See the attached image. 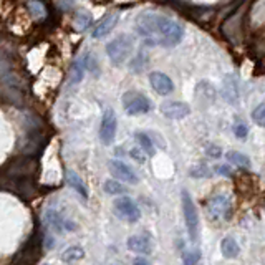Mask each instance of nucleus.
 I'll return each instance as SVG.
<instances>
[{"mask_svg": "<svg viewBox=\"0 0 265 265\" xmlns=\"http://www.w3.org/2000/svg\"><path fill=\"white\" fill-rule=\"evenodd\" d=\"M126 245L131 252L135 253H141V255H149V253L153 252V242L149 237L143 235V234H135L128 237V242H126Z\"/></svg>", "mask_w": 265, "mask_h": 265, "instance_id": "nucleus-11", "label": "nucleus"}, {"mask_svg": "<svg viewBox=\"0 0 265 265\" xmlns=\"http://www.w3.org/2000/svg\"><path fill=\"white\" fill-rule=\"evenodd\" d=\"M207 214L209 217L214 220H227L230 219L232 206L227 196L224 194H215L207 201Z\"/></svg>", "mask_w": 265, "mask_h": 265, "instance_id": "nucleus-5", "label": "nucleus"}, {"mask_svg": "<svg viewBox=\"0 0 265 265\" xmlns=\"http://www.w3.org/2000/svg\"><path fill=\"white\" fill-rule=\"evenodd\" d=\"M149 83H151L153 90L163 96H168L174 91L173 80H171L166 73H161V71H153V73L149 75Z\"/></svg>", "mask_w": 265, "mask_h": 265, "instance_id": "nucleus-10", "label": "nucleus"}, {"mask_svg": "<svg viewBox=\"0 0 265 265\" xmlns=\"http://www.w3.org/2000/svg\"><path fill=\"white\" fill-rule=\"evenodd\" d=\"M159 109L169 119H182L191 114V106L182 101H164Z\"/></svg>", "mask_w": 265, "mask_h": 265, "instance_id": "nucleus-9", "label": "nucleus"}, {"mask_svg": "<svg viewBox=\"0 0 265 265\" xmlns=\"http://www.w3.org/2000/svg\"><path fill=\"white\" fill-rule=\"evenodd\" d=\"M116 128H118V119L111 108H106L103 113L101 124H99V140L104 146H109L114 141Z\"/></svg>", "mask_w": 265, "mask_h": 265, "instance_id": "nucleus-7", "label": "nucleus"}, {"mask_svg": "<svg viewBox=\"0 0 265 265\" xmlns=\"http://www.w3.org/2000/svg\"><path fill=\"white\" fill-rule=\"evenodd\" d=\"M85 63H83V58H78L73 65V70H71V81L73 83H80L83 80V75H85Z\"/></svg>", "mask_w": 265, "mask_h": 265, "instance_id": "nucleus-21", "label": "nucleus"}, {"mask_svg": "<svg viewBox=\"0 0 265 265\" xmlns=\"http://www.w3.org/2000/svg\"><path fill=\"white\" fill-rule=\"evenodd\" d=\"M66 182H68V186L71 187V189L78 192L83 199H88V189L78 174L73 173V171H68V173H66Z\"/></svg>", "mask_w": 265, "mask_h": 265, "instance_id": "nucleus-15", "label": "nucleus"}, {"mask_svg": "<svg viewBox=\"0 0 265 265\" xmlns=\"http://www.w3.org/2000/svg\"><path fill=\"white\" fill-rule=\"evenodd\" d=\"M123 108L129 116L146 114L151 111V101L140 91H126L123 95Z\"/></svg>", "mask_w": 265, "mask_h": 265, "instance_id": "nucleus-4", "label": "nucleus"}, {"mask_svg": "<svg viewBox=\"0 0 265 265\" xmlns=\"http://www.w3.org/2000/svg\"><path fill=\"white\" fill-rule=\"evenodd\" d=\"M252 119L260 126V128H265V103H260L258 106L252 111Z\"/></svg>", "mask_w": 265, "mask_h": 265, "instance_id": "nucleus-24", "label": "nucleus"}, {"mask_svg": "<svg viewBox=\"0 0 265 265\" xmlns=\"http://www.w3.org/2000/svg\"><path fill=\"white\" fill-rule=\"evenodd\" d=\"M135 136H136V141H138V145H140V148L146 153V156H154L156 148H154V141H153L151 135H149V132L138 131Z\"/></svg>", "mask_w": 265, "mask_h": 265, "instance_id": "nucleus-17", "label": "nucleus"}, {"mask_svg": "<svg viewBox=\"0 0 265 265\" xmlns=\"http://www.w3.org/2000/svg\"><path fill=\"white\" fill-rule=\"evenodd\" d=\"M91 15L86 12H80L75 17V25L78 27V30H85L88 27H91Z\"/></svg>", "mask_w": 265, "mask_h": 265, "instance_id": "nucleus-22", "label": "nucleus"}, {"mask_svg": "<svg viewBox=\"0 0 265 265\" xmlns=\"http://www.w3.org/2000/svg\"><path fill=\"white\" fill-rule=\"evenodd\" d=\"M234 135L239 138V140H245L247 135H248V128L244 123H237L234 126Z\"/></svg>", "mask_w": 265, "mask_h": 265, "instance_id": "nucleus-27", "label": "nucleus"}, {"mask_svg": "<svg viewBox=\"0 0 265 265\" xmlns=\"http://www.w3.org/2000/svg\"><path fill=\"white\" fill-rule=\"evenodd\" d=\"M181 202H182V214H184V222L187 227L191 242H197L199 239V214L196 209V204L192 201L191 194L186 189L181 192Z\"/></svg>", "mask_w": 265, "mask_h": 265, "instance_id": "nucleus-2", "label": "nucleus"}, {"mask_svg": "<svg viewBox=\"0 0 265 265\" xmlns=\"http://www.w3.org/2000/svg\"><path fill=\"white\" fill-rule=\"evenodd\" d=\"M43 265H48V263H43Z\"/></svg>", "mask_w": 265, "mask_h": 265, "instance_id": "nucleus-31", "label": "nucleus"}, {"mask_svg": "<svg viewBox=\"0 0 265 265\" xmlns=\"http://www.w3.org/2000/svg\"><path fill=\"white\" fill-rule=\"evenodd\" d=\"M225 159H227L230 164L240 166V168H250V159L239 151H227L225 153Z\"/></svg>", "mask_w": 265, "mask_h": 265, "instance_id": "nucleus-19", "label": "nucleus"}, {"mask_svg": "<svg viewBox=\"0 0 265 265\" xmlns=\"http://www.w3.org/2000/svg\"><path fill=\"white\" fill-rule=\"evenodd\" d=\"M108 168L116 181H123V182H128V184H138L140 182V176H138L136 171L126 163L119 161V159H111Z\"/></svg>", "mask_w": 265, "mask_h": 265, "instance_id": "nucleus-8", "label": "nucleus"}, {"mask_svg": "<svg viewBox=\"0 0 265 265\" xmlns=\"http://www.w3.org/2000/svg\"><path fill=\"white\" fill-rule=\"evenodd\" d=\"M131 52H132V42L126 35H119L118 38H114L113 42H109L106 45L108 57L111 60V63L116 66L123 65L129 58Z\"/></svg>", "mask_w": 265, "mask_h": 265, "instance_id": "nucleus-3", "label": "nucleus"}, {"mask_svg": "<svg viewBox=\"0 0 265 265\" xmlns=\"http://www.w3.org/2000/svg\"><path fill=\"white\" fill-rule=\"evenodd\" d=\"M206 154H207L209 158H219L220 154H222V151H220L219 146H215V145H207V146H206Z\"/></svg>", "mask_w": 265, "mask_h": 265, "instance_id": "nucleus-28", "label": "nucleus"}, {"mask_svg": "<svg viewBox=\"0 0 265 265\" xmlns=\"http://www.w3.org/2000/svg\"><path fill=\"white\" fill-rule=\"evenodd\" d=\"M83 257H85V250H83V247L80 245H71L62 253V260L65 263H73L76 260H81Z\"/></svg>", "mask_w": 265, "mask_h": 265, "instance_id": "nucleus-18", "label": "nucleus"}, {"mask_svg": "<svg viewBox=\"0 0 265 265\" xmlns=\"http://www.w3.org/2000/svg\"><path fill=\"white\" fill-rule=\"evenodd\" d=\"M47 220H48V224L52 225V227L57 232H63V230L73 232L76 229L75 222L65 219L63 215L60 214L58 211H55V209H48V211H47Z\"/></svg>", "mask_w": 265, "mask_h": 265, "instance_id": "nucleus-13", "label": "nucleus"}, {"mask_svg": "<svg viewBox=\"0 0 265 265\" xmlns=\"http://www.w3.org/2000/svg\"><path fill=\"white\" fill-rule=\"evenodd\" d=\"M214 173H219L222 176H232V171H230V168H227V166H215Z\"/></svg>", "mask_w": 265, "mask_h": 265, "instance_id": "nucleus-29", "label": "nucleus"}, {"mask_svg": "<svg viewBox=\"0 0 265 265\" xmlns=\"http://www.w3.org/2000/svg\"><path fill=\"white\" fill-rule=\"evenodd\" d=\"M136 30L140 37H143L146 45L151 47H176L184 37V29L181 24L169 17L151 12H145L138 17Z\"/></svg>", "mask_w": 265, "mask_h": 265, "instance_id": "nucleus-1", "label": "nucleus"}, {"mask_svg": "<svg viewBox=\"0 0 265 265\" xmlns=\"http://www.w3.org/2000/svg\"><path fill=\"white\" fill-rule=\"evenodd\" d=\"M220 252H222V255L225 258H235L239 255L240 248L234 237H224L222 242H220Z\"/></svg>", "mask_w": 265, "mask_h": 265, "instance_id": "nucleus-16", "label": "nucleus"}, {"mask_svg": "<svg viewBox=\"0 0 265 265\" xmlns=\"http://www.w3.org/2000/svg\"><path fill=\"white\" fill-rule=\"evenodd\" d=\"M128 156L132 159V161H136V163H140V164H145L146 163V153L143 151L141 148H131L129 151H128Z\"/></svg>", "mask_w": 265, "mask_h": 265, "instance_id": "nucleus-25", "label": "nucleus"}, {"mask_svg": "<svg viewBox=\"0 0 265 265\" xmlns=\"http://www.w3.org/2000/svg\"><path fill=\"white\" fill-rule=\"evenodd\" d=\"M214 171L209 168V166H204V164H199L196 168L191 169V178H211Z\"/></svg>", "mask_w": 265, "mask_h": 265, "instance_id": "nucleus-23", "label": "nucleus"}, {"mask_svg": "<svg viewBox=\"0 0 265 265\" xmlns=\"http://www.w3.org/2000/svg\"><path fill=\"white\" fill-rule=\"evenodd\" d=\"M118 20H119V14H116V12L104 15L103 19L96 24L95 29H93V32H91L93 38H103V37H106L108 33L116 27Z\"/></svg>", "mask_w": 265, "mask_h": 265, "instance_id": "nucleus-12", "label": "nucleus"}, {"mask_svg": "<svg viewBox=\"0 0 265 265\" xmlns=\"http://www.w3.org/2000/svg\"><path fill=\"white\" fill-rule=\"evenodd\" d=\"M103 189H104V192H106V194H109V196H123L124 192H126V187L121 184L119 181H116V179H108V181H104Z\"/></svg>", "mask_w": 265, "mask_h": 265, "instance_id": "nucleus-20", "label": "nucleus"}, {"mask_svg": "<svg viewBox=\"0 0 265 265\" xmlns=\"http://www.w3.org/2000/svg\"><path fill=\"white\" fill-rule=\"evenodd\" d=\"M132 265H153V263L145 257H136L135 260H132Z\"/></svg>", "mask_w": 265, "mask_h": 265, "instance_id": "nucleus-30", "label": "nucleus"}, {"mask_svg": "<svg viewBox=\"0 0 265 265\" xmlns=\"http://www.w3.org/2000/svg\"><path fill=\"white\" fill-rule=\"evenodd\" d=\"M222 95H224L225 101L232 103V104H234L237 99H239V85H237V81H235V78L232 75L225 76L224 86H222Z\"/></svg>", "mask_w": 265, "mask_h": 265, "instance_id": "nucleus-14", "label": "nucleus"}, {"mask_svg": "<svg viewBox=\"0 0 265 265\" xmlns=\"http://www.w3.org/2000/svg\"><path fill=\"white\" fill-rule=\"evenodd\" d=\"M201 260V252L199 250H189L182 255V265H196Z\"/></svg>", "mask_w": 265, "mask_h": 265, "instance_id": "nucleus-26", "label": "nucleus"}, {"mask_svg": "<svg viewBox=\"0 0 265 265\" xmlns=\"http://www.w3.org/2000/svg\"><path fill=\"white\" fill-rule=\"evenodd\" d=\"M114 212L118 214L121 219L126 220V222H129V224H135V222H138V220L141 219L140 206H138V204L128 196H123V197L116 199V201H114Z\"/></svg>", "mask_w": 265, "mask_h": 265, "instance_id": "nucleus-6", "label": "nucleus"}]
</instances>
